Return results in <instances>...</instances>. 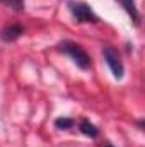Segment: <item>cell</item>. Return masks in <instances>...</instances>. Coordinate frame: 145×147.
<instances>
[{
	"label": "cell",
	"mask_w": 145,
	"mask_h": 147,
	"mask_svg": "<svg viewBox=\"0 0 145 147\" xmlns=\"http://www.w3.org/2000/svg\"><path fill=\"white\" fill-rule=\"evenodd\" d=\"M58 50L62 53H65L67 57L72 58V62L82 70H89L91 69V57L87 55V51L75 41H70V39H65L58 45Z\"/></svg>",
	"instance_id": "obj_1"
},
{
	"label": "cell",
	"mask_w": 145,
	"mask_h": 147,
	"mask_svg": "<svg viewBox=\"0 0 145 147\" xmlns=\"http://www.w3.org/2000/svg\"><path fill=\"white\" fill-rule=\"evenodd\" d=\"M67 9L73 17L75 22H87V24H97L99 17L97 14L91 9L89 3L80 2V0H68L67 2Z\"/></svg>",
	"instance_id": "obj_2"
},
{
	"label": "cell",
	"mask_w": 145,
	"mask_h": 147,
	"mask_svg": "<svg viewBox=\"0 0 145 147\" xmlns=\"http://www.w3.org/2000/svg\"><path fill=\"white\" fill-rule=\"evenodd\" d=\"M103 57H104V62H106V65L109 67L113 77L118 79V80H121L125 77V65H123V62L119 58L118 50L114 46H111V45H106L103 48Z\"/></svg>",
	"instance_id": "obj_3"
},
{
	"label": "cell",
	"mask_w": 145,
	"mask_h": 147,
	"mask_svg": "<svg viewBox=\"0 0 145 147\" xmlns=\"http://www.w3.org/2000/svg\"><path fill=\"white\" fill-rule=\"evenodd\" d=\"M22 34H24V28L21 24H10L9 28H5V29L0 31V39L5 41V43H14L15 39H19Z\"/></svg>",
	"instance_id": "obj_4"
},
{
	"label": "cell",
	"mask_w": 145,
	"mask_h": 147,
	"mask_svg": "<svg viewBox=\"0 0 145 147\" xmlns=\"http://www.w3.org/2000/svg\"><path fill=\"white\" fill-rule=\"evenodd\" d=\"M119 5H121V9L130 16V19L133 21V24L135 26H138L140 24V12H138V7H137V3H135V0H116Z\"/></svg>",
	"instance_id": "obj_5"
},
{
	"label": "cell",
	"mask_w": 145,
	"mask_h": 147,
	"mask_svg": "<svg viewBox=\"0 0 145 147\" xmlns=\"http://www.w3.org/2000/svg\"><path fill=\"white\" fill-rule=\"evenodd\" d=\"M79 130H80L84 135L91 137V139H96V137L99 135V128H97L94 123H91L89 120H82L80 125H79Z\"/></svg>",
	"instance_id": "obj_6"
},
{
	"label": "cell",
	"mask_w": 145,
	"mask_h": 147,
	"mask_svg": "<svg viewBox=\"0 0 145 147\" xmlns=\"http://www.w3.org/2000/svg\"><path fill=\"white\" fill-rule=\"evenodd\" d=\"M73 125H75V120L68 118V116H60V118L55 120V127L58 130H68V128H72Z\"/></svg>",
	"instance_id": "obj_7"
},
{
	"label": "cell",
	"mask_w": 145,
	"mask_h": 147,
	"mask_svg": "<svg viewBox=\"0 0 145 147\" xmlns=\"http://www.w3.org/2000/svg\"><path fill=\"white\" fill-rule=\"evenodd\" d=\"M0 2L12 7L14 10H24V0H0Z\"/></svg>",
	"instance_id": "obj_8"
},
{
	"label": "cell",
	"mask_w": 145,
	"mask_h": 147,
	"mask_svg": "<svg viewBox=\"0 0 145 147\" xmlns=\"http://www.w3.org/2000/svg\"><path fill=\"white\" fill-rule=\"evenodd\" d=\"M104 147H113V146H111V144H106V146H104Z\"/></svg>",
	"instance_id": "obj_9"
}]
</instances>
